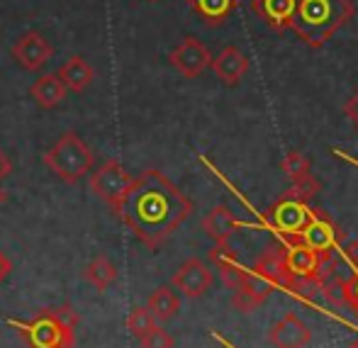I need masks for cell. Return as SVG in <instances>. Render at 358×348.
<instances>
[{"label":"cell","instance_id":"30","mask_svg":"<svg viewBox=\"0 0 358 348\" xmlns=\"http://www.w3.org/2000/svg\"><path fill=\"white\" fill-rule=\"evenodd\" d=\"M10 173H13V161H10V156L0 149V180H5Z\"/></svg>","mask_w":358,"mask_h":348},{"label":"cell","instance_id":"14","mask_svg":"<svg viewBox=\"0 0 358 348\" xmlns=\"http://www.w3.org/2000/svg\"><path fill=\"white\" fill-rule=\"evenodd\" d=\"M210 66H213L215 75L222 80V83L227 85H236L241 78H244V73L249 71V59H246V54L241 52V49L236 47H224L220 54L210 61Z\"/></svg>","mask_w":358,"mask_h":348},{"label":"cell","instance_id":"27","mask_svg":"<svg viewBox=\"0 0 358 348\" xmlns=\"http://www.w3.org/2000/svg\"><path fill=\"white\" fill-rule=\"evenodd\" d=\"M341 302H346L358 317V270H354L349 278L341 282Z\"/></svg>","mask_w":358,"mask_h":348},{"label":"cell","instance_id":"6","mask_svg":"<svg viewBox=\"0 0 358 348\" xmlns=\"http://www.w3.org/2000/svg\"><path fill=\"white\" fill-rule=\"evenodd\" d=\"M312 217V208L302 200H295V198H283L268 210V224L278 231L280 241H292L302 229L307 226Z\"/></svg>","mask_w":358,"mask_h":348},{"label":"cell","instance_id":"16","mask_svg":"<svg viewBox=\"0 0 358 348\" xmlns=\"http://www.w3.org/2000/svg\"><path fill=\"white\" fill-rule=\"evenodd\" d=\"M210 261H213L215 268L220 270L224 285H229L231 290L239 287L241 282L246 280V275H249V270L241 266V261L236 259V254L227 244H215L213 251H210Z\"/></svg>","mask_w":358,"mask_h":348},{"label":"cell","instance_id":"2","mask_svg":"<svg viewBox=\"0 0 358 348\" xmlns=\"http://www.w3.org/2000/svg\"><path fill=\"white\" fill-rule=\"evenodd\" d=\"M354 13L351 0H295L290 27L307 47L320 49L354 17Z\"/></svg>","mask_w":358,"mask_h":348},{"label":"cell","instance_id":"17","mask_svg":"<svg viewBox=\"0 0 358 348\" xmlns=\"http://www.w3.org/2000/svg\"><path fill=\"white\" fill-rule=\"evenodd\" d=\"M239 226V219L227 205H217L203 217V231L215 241V244H229L231 234Z\"/></svg>","mask_w":358,"mask_h":348},{"label":"cell","instance_id":"19","mask_svg":"<svg viewBox=\"0 0 358 348\" xmlns=\"http://www.w3.org/2000/svg\"><path fill=\"white\" fill-rule=\"evenodd\" d=\"M57 75L62 78V83L66 85V90H71V93H83V90L93 83L95 71L83 57H71L66 64L59 66Z\"/></svg>","mask_w":358,"mask_h":348},{"label":"cell","instance_id":"11","mask_svg":"<svg viewBox=\"0 0 358 348\" xmlns=\"http://www.w3.org/2000/svg\"><path fill=\"white\" fill-rule=\"evenodd\" d=\"M268 341L275 348H307L312 341V331L297 314H285L271 326Z\"/></svg>","mask_w":358,"mask_h":348},{"label":"cell","instance_id":"3","mask_svg":"<svg viewBox=\"0 0 358 348\" xmlns=\"http://www.w3.org/2000/svg\"><path fill=\"white\" fill-rule=\"evenodd\" d=\"M8 324L17 329L20 339L29 348H73L78 314L69 305H62L42 310L29 321L8 319Z\"/></svg>","mask_w":358,"mask_h":348},{"label":"cell","instance_id":"33","mask_svg":"<svg viewBox=\"0 0 358 348\" xmlns=\"http://www.w3.org/2000/svg\"><path fill=\"white\" fill-rule=\"evenodd\" d=\"M149 3H156V0H149Z\"/></svg>","mask_w":358,"mask_h":348},{"label":"cell","instance_id":"31","mask_svg":"<svg viewBox=\"0 0 358 348\" xmlns=\"http://www.w3.org/2000/svg\"><path fill=\"white\" fill-rule=\"evenodd\" d=\"M13 273V261L8 259V254L0 251V282L8 280V275Z\"/></svg>","mask_w":358,"mask_h":348},{"label":"cell","instance_id":"5","mask_svg":"<svg viewBox=\"0 0 358 348\" xmlns=\"http://www.w3.org/2000/svg\"><path fill=\"white\" fill-rule=\"evenodd\" d=\"M285 244H302L307 249L317 251L322 259H329L339 249V229H336V224L331 222V217L327 212L312 210V217L305 229L292 241H285Z\"/></svg>","mask_w":358,"mask_h":348},{"label":"cell","instance_id":"1","mask_svg":"<svg viewBox=\"0 0 358 348\" xmlns=\"http://www.w3.org/2000/svg\"><path fill=\"white\" fill-rule=\"evenodd\" d=\"M113 210L146 249L159 251L193 215V203L169 175L159 168H146L132 178L127 193Z\"/></svg>","mask_w":358,"mask_h":348},{"label":"cell","instance_id":"4","mask_svg":"<svg viewBox=\"0 0 358 348\" xmlns=\"http://www.w3.org/2000/svg\"><path fill=\"white\" fill-rule=\"evenodd\" d=\"M93 161L95 156L90 146L76 132H64L54 141L52 149H47V154H44L47 168L69 185L78 183L83 175H88L90 168H93Z\"/></svg>","mask_w":358,"mask_h":348},{"label":"cell","instance_id":"8","mask_svg":"<svg viewBox=\"0 0 358 348\" xmlns=\"http://www.w3.org/2000/svg\"><path fill=\"white\" fill-rule=\"evenodd\" d=\"M54 57V47L42 32L37 29H27L24 34H20V39L13 44V59L20 68L29 71H39L49 59Z\"/></svg>","mask_w":358,"mask_h":348},{"label":"cell","instance_id":"20","mask_svg":"<svg viewBox=\"0 0 358 348\" xmlns=\"http://www.w3.org/2000/svg\"><path fill=\"white\" fill-rule=\"evenodd\" d=\"M146 310L151 312V317H154L156 321H171L180 312V300L171 287L161 285L149 295Z\"/></svg>","mask_w":358,"mask_h":348},{"label":"cell","instance_id":"18","mask_svg":"<svg viewBox=\"0 0 358 348\" xmlns=\"http://www.w3.org/2000/svg\"><path fill=\"white\" fill-rule=\"evenodd\" d=\"M66 93H69L66 85L62 83V78H59L57 73L39 75V78L32 83V88H29V95H32L34 103H37L42 110H54L57 105H62L64 98H66Z\"/></svg>","mask_w":358,"mask_h":348},{"label":"cell","instance_id":"26","mask_svg":"<svg viewBox=\"0 0 358 348\" xmlns=\"http://www.w3.org/2000/svg\"><path fill=\"white\" fill-rule=\"evenodd\" d=\"M173 344H176L173 336H171L166 329H161L159 324H156L154 329H151L149 334H146L144 339H142L144 348H173Z\"/></svg>","mask_w":358,"mask_h":348},{"label":"cell","instance_id":"7","mask_svg":"<svg viewBox=\"0 0 358 348\" xmlns=\"http://www.w3.org/2000/svg\"><path fill=\"white\" fill-rule=\"evenodd\" d=\"M129 183H132V175L127 173V168H124L117 159L105 161V164L90 175V190H93V195H98L110 208H115V205L122 200Z\"/></svg>","mask_w":358,"mask_h":348},{"label":"cell","instance_id":"12","mask_svg":"<svg viewBox=\"0 0 358 348\" xmlns=\"http://www.w3.org/2000/svg\"><path fill=\"white\" fill-rule=\"evenodd\" d=\"M251 273L264 282H268L271 287H287L290 285V275L285 268V246H271L259 256V261L254 263Z\"/></svg>","mask_w":358,"mask_h":348},{"label":"cell","instance_id":"9","mask_svg":"<svg viewBox=\"0 0 358 348\" xmlns=\"http://www.w3.org/2000/svg\"><path fill=\"white\" fill-rule=\"evenodd\" d=\"M169 59H171L173 68L178 71L180 75H185V78H198L203 71L210 68L213 54H210V49L205 47L200 39L185 37L183 42H180L178 47L171 52Z\"/></svg>","mask_w":358,"mask_h":348},{"label":"cell","instance_id":"13","mask_svg":"<svg viewBox=\"0 0 358 348\" xmlns=\"http://www.w3.org/2000/svg\"><path fill=\"white\" fill-rule=\"evenodd\" d=\"M271 290H273V287H271L268 282L256 278V275L249 270L246 280L241 282L239 287H234V295H231V307H234L236 312H241V314H251V312H256L266 300H268Z\"/></svg>","mask_w":358,"mask_h":348},{"label":"cell","instance_id":"21","mask_svg":"<svg viewBox=\"0 0 358 348\" xmlns=\"http://www.w3.org/2000/svg\"><path fill=\"white\" fill-rule=\"evenodd\" d=\"M190 5L203 17L205 24L217 27V24L227 22V17L236 10L239 0H190Z\"/></svg>","mask_w":358,"mask_h":348},{"label":"cell","instance_id":"22","mask_svg":"<svg viewBox=\"0 0 358 348\" xmlns=\"http://www.w3.org/2000/svg\"><path fill=\"white\" fill-rule=\"evenodd\" d=\"M83 278H85V282H90L95 290L105 292L115 280H117V268H115V263L108 259V256H95V259L83 268Z\"/></svg>","mask_w":358,"mask_h":348},{"label":"cell","instance_id":"29","mask_svg":"<svg viewBox=\"0 0 358 348\" xmlns=\"http://www.w3.org/2000/svg\"><path fill=\"white\" fill-rule=\"evenodd\" d=\"M344 115H346V117H349L351 122H354L356 127H358V93H354V95H351V98L344 103Z\"/></svg>","mask_w":358,"mask_h":348},{"label":"cell","instance_id":"28","mask_svg":"<svg viewBox=\"0 0 358 348\" xmlns=\"http://www.w3.org/2000/svg\"><path fill=\"white\" fill-rule=\"evenodd\" d=\"M339 254H341V259L349 263L351 270H358V239H354L351 244H346Z\"/></svg>","mask_w":358,"mask_h":348},{"label":"cell","instance_id":"23","mask_svg":"<svg viewBox=\"0 0 358 348\" xmlns=\"http://www.w3.org/2000/svg\"><path fill=\"white\" fill-rule=\"evenodd\" d=\"M280 168H283V173L290 178V183H300V180H307L312 175L310 173V159H307L305 154H300V151H290V154H285Z\"/></svg>","mask_w":358,"mask_h":348},{"label":"cell","instance_id":"32","mask_svg":"<svg viewBox=\"0 0 358 348\" xmlns=\"http://www.w3.org/2000/svg\"><path fill=\"white\" fill-rule=\"evenodd\" d=\"M5 200H8V195H5V190L0 188V208H3V205H5Z\"/></svg>","mask_w":358,"mask_h":348},{"label":"cell","instance_id":"24","mask_svg":"<svg viewBox=\"0 0 358 348\" xmlns=\"http://www.w3.org/2000/svg\"><path fill=\"white\" fill-rule=\"evenodd\" d=\"M156 324H159V321L151 317V312L146 310V307H134V310L129 312V317H127V329L132 331V336H134V339H139V341H142Z\"/></svg>","mask_w":358,"mask_h":348},{"label":"cell","instance_id":"15","mask_svg":"<svg viewBox=\"0 0 358 348\" xmlns=\"http://www.w3.org/2000/svg\"><path fill=\"white\" fill-rule=\"evenodd\" d=\"M254 13L275 32H285L295 15V0H251Z\"/></svg>","mask_w":358,"mask_h":348},{"label":"cell","instance_id":"10","mask_svg":"<svg viewBox=\"0 0 358 348\" xmlns=\"http://www.w3.org/2000/svg\"><path fill=\"white\" fill-rule=\"evenodd\" d=\"M171 285L185 297H203L213 285V270L200 259H188L171 278Z\"/></svg>","mask_w":358,"mask_h":348},{"label":"cell","instance_id":"25","mask_svg":"<svg viewBox=\"0 0 358 348\" xmlns=\"http://www.w3.org/2000/svg\"><path fill=\"white\" fill-rule=\"evenodd\" d=\"M317 193H320V183L315 180V175H310L307 180L292 183L283 195H287V198H295V200H302V203H310Z\"/></svg>","mask_w":358,"mask_h":348}]
</instances>
